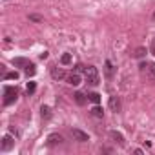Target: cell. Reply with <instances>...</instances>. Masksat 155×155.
Listing matches in <instances>:
<instances>
[{
    "label": "cell",
    "instance_id": "cell-1",
    "mask_svg": "<svg viewBox=\"0 0 155 155\" xmlns=\"http://www.w3.org/2000/svg\"><path fill=\"white\" fill-rule=\"evenodd\" d=\"M84 75H86V82H88L90 86H99L101 75H99V71H97L95 66H88V68L84 69Z\"/></svg>",
    "mask_w": 155,
    "mask_h": 155
},
{
    "label": "cell",
    "instance_id": "cell-2",
    "mask_svg": "<svg viewBox=\"0 0 155 155\" xmlns=\"http://www.w3.org/2000/svg\"><path fill=\"white\" fill-rule=\"evenodd\" d=\"M18 99V90L15 86H6L4 88V106H11Z\"/></svg>",
    "mask_w": 155,
    "mask_h": 155
},
{
    "label": "cell",
    "instance_id": "cell-3",
    "mask_svg": "<svg viewBox=\"0 0 155 155\" xmlns=\"http://www.w3.org/2000/svg\"><path fill=\"white\" fill-rule=\"evenodd\" d=\"M71 135H73L75 140H79V142H88V140H90V135H88L86 131L79 130V128H73V130H71Z\"/></svg>",
    "mask_w": 155,
    "mask_h": 155
},
{
    "label": "cell",
    "instance_id": "cell-4",
    "mask_svg": "<svg viewBox=\"0 0 155 155\" xmlns=\"http://www.w3.org/2000/svg\"><path fill=\"white\" fill-rule=\"evenodd\" d=\"M13 146H15V139L11 135H4L2 137V144H0V150H2V151H9Z\"/></svg>",
    "mask_w": 155,
    "mask_h": 155
},
{
    "label": "cell",
    "instance_id": "cell-5",
    "mask_svg": "<svg viewBox=\"0 0 155 155\" xmlns=\"http://www.w3.org/2000/svg\"><path fill=\"white\" fill-rule=\"evenodd\" d=\"M110 110L111 111H115V113H119L120 111V99L117 97V95H113V97H110Z\"/></svg>",
    "mask_w": 155,
    "mask_h": 155
},
{
    "label": "cell",
    "instance_id": "cell-6",
    "mask_svg": "<svg viewBox=\"0 0 155 155\" xmlns=\"http://www.w3.org/2000/svg\"><path fill=\"white\" fill-rule=\"evenodd\" d=\"M51 77L55 81H62V79H66V71L62 69V68H51Z\"/></svg>",
    "mask_w": 155,
    "mask_h": 155
},
{
    "label": "cell",
    "instance_id": "cell-7",
    "mask_svg": "<svg viewBox=\"0 0 155 155\" xmlns=\"http://www.w3.org/2000/svg\"><path fill=\"white\" fill-rule=\"evenodd\" d=\"M68 82H69L71 86H79V84H81V75L77 73V71H73L71 75H68Z\"/></svg>",
    "mask_w": 155,
    "mask_h": 155
},
{
    "label": "cell",
    "instance_id": "cell-8",
    "mask_svg": "<svg viewBox=\"0 0 155 155\" xmlns=\"http://www.w3.org/2000/svg\"><path fill=\"white\" fill-rule=\"evenodd\" d=\"M64 139H62V135H58V133H51L49 137H48V144L49 146H55V144H60Z\"/></svg>",
    "mask_w": 155,
    "mask_h": 155
},
{
    "label": "cell",
    "instance_id": "cell-9",
    "mask_svg": "<svg viewBox=\"0 0 155 155\" xmlns=\"http://www.w3.org/2000/svg\"><path fill=\"white\" fill-rule=\"evenodd\" d=\"M13 66L15 68H28L29 66V60L28 58H22V57H17V58H13Z\"/></svg>",
    "mask_w": 155,
    "mask_h": 155
},
{
    "label": "cell",
    "instance_id": "cell-10",
    "mask_svg": "<svg viewBox=\"0 0 155 155\" xmlns=\"http://www.w3.org/2000/svg\"><path fill=\"white\" fill-rule=\"evenodd\" d=\"M110 137H111L119 146H124V137H122V133H119V131L113 130V131H110Z\"/></svg>",
    "mask_w": 155,
    "mask_h": 155
},
{
    "label": "cell",
    "instance_id": "cell-11",
    "mask_svg": "<svg viewBox=\"0 0 155 155\" xmlns=\"http://www.w3.org/2000/svg\"><path fill=\"white\" fill-rule=\"evenodd\" d=\"M104 73H106V77H108V79H113L115 68H113V64H111L110 60H106V64H104Z\"/></svg>",
    "mask_w": 155,
    "mask_h": 155
},
{
    "label": "cell",
    "instance_id": "cell-12",
    "mask_svg": "<svg viewBox=\"0 0 155 155\" xmlns=\"http://www.w3.org/2000/svg\"><path fill=\"white\" fill-rule=\"evenodd\" d=\"M73 97H75V102L79 104V106H84V104H86V101H88V99H86V95H84L82 91H77Z\"/></svg>",
    "mask_w": 155,
    "mask_h": 155
},
{
    "label": "cell",
    "instance_id": "cell-13",
    "mask_svg": "<svg viewBox=\"0 0 155 155\" xmlns=\"http://www.w3.org/2000/svg\"><path fill=\"white\" fill-rule=\"evenodd\" d=\"M91 115H93V117H99V119H101V117L104 115V111H102V108H101L99 104H95V106L91 108Z\"/></svg>",
    "mask_w": 155,
    "mask_h": 155
},
{
    "label": "cell",
    "instance_id": "cell-14",
    "mask_svg": "<svg viewBox=\"0 0 155 155\" xmlns=\"http://www.w3.org/2000/svg\"><path fill=\"white\" fill-rule=\"evenodd\" d=\"M18 79V71H8L4 75V81H17Z\"/></svg>",
    "mask_w": 155,
    "mask_h": 155
},
{
    "label": "cell",
    "instance_id": "cell-15",
    "mask_svg": "<svg viewBox=\"0 0 155 155\" xmlns=\"http://www.w3.org/2000/svg\"><path fill=\"white\" fill-rule=\"evenodd\" d=\"M40 115H42V119L48 120V119H51V110H49L48 106H42V108H40Z\"/></svg>",
    "mask_w": 155,
    "mask_h": 155
},
{
    "label": "cell",
    "instance_id": "cell-16",
    "mask_svg": "<svg viewBox=\"0 0 155 155\" xmlns=\"http://www.w3.org/2000/svg\"><path fill=\"white\" fill-rule=\"evenodd\" d=\"M60 62H62L64 66H68V64H71V55H69V53H64V55L60 57Z\"/></svg>",
    "mask_w": 155,
    "mask_h": 155
},
{
    "label": "cell",
    "instance_id": "cell-17",
    "mask_svg": "<svg viewBox=\"0 0 155 155\" xmlns=\"http://www.w3.org/2000/svg\"><path fill=\"white\" fill-rule=\"evenodd\" d=\"M88 99H90L93 104H99V102H101V95H99V93H90Z\"/></svg>",
    "mask_w": 155,
    "mask_h": 155
},
{
    "label": "cell",
    "instance_id": "cell-18",
    "mask_svg": "<svg viewBox=\"0 0 155 155\" xmlns=\"http://www.w3.org/2000/svg\"><path fill=\"white\" fill-rule=\"evenodd\" d=\"M35 90H37V84H35V82H28V88H26L28 95H33V93H35Z\"/></svg>",
    "mask_w": 155,
    "mask_h": 155
},
{
    "label": "cell",
    "instance_id": "cell-19",
    "mask_svg": "<svg viewBox=\"0 0 155 155\" xmlns=\"http://www.w3.org/2000/svg\"><path fill=\"white\" fill-rule=\"evenodd\" d=\"M144 55H146V48H137V49H135V57H137V58H142Z\"/></svg>",
    "mask_w": 155,
    "mask_h": 155
},
{
    "label": "cell",
    "instance_id": "cell-20",
    "mask_svg": "<svg viewBox=\"0 0 155 155\" xmlns=\"http://www.w3.org/2000/svg\"><path fill=\"white\" fill-rule=\"evenodd\" d=\"M35 73H37V69H35V66H33V64H29V66L26 68V75H28V77H33Z\"/></svg>",
    "mask_w": 155,
    "mask_h": 155
},
{
    "label": "cell",
    "instance_id": "cell-21",
    "mask_svg": "<svg viewBox=\"0 0 155 155\" xmlns=\"http://www.w3.org/2000/svg\"><path fill=\"white\" fill-rule=\"evenodd\" d=\"M29 20H33V22H42L44 18H42L40 15H29Z\"/></svg>",
    "mask_w": 155,
    "mask_h": 155
},
{
    "label": "cell",
    "instance_id": "cell-22",
    "mask_svg": "<svg viewBox=\"0 0 155 155\" xmlns=\"http://www.w3.org/2000/svg\"><path fill=\"white\" fill-rule=\"evenodd\" d=\"M148 71H150V75H151V77H155V62H151V64L148 66Z\"/></svg>",
    "mask_w": 155,
    "mask_h": 155
},
{
    "label": "cell",
    "instance_id": "cell-23",
    "mask_svg": "<svg viewBox=\"0 0 155 155\" xmlns=\"http://www.w3.org/2000/svg\"><path fill=\"white\" fill-rule=\"evenodd\" d=\"M150 49H151V53H153V55H155V38H153V40H151V48H150Z\"/></svg>",
    "mask_w": 155,
    "mask_h": 155
},
{
    "label": "cell",
    "instance_id": "cell-24",
    "mask_svg": "<svg viewBox=\"0 0 155 155\" xmlns=\"http://www.w3.org/2000/svg\"><path fill=\"white\" fill-rule=\"evenodd\" d=\"M40 58H42V60H46V58H48V51H44V53H40Z\"/></svg>",
    "mask_w": 155,
    "mask_h": 155
},
{
    "label": "cell",
    "instance_id": "cell-25",
    "mask_svg": "<svg viewBox=\"0 0 155 155\" xmlns=\"http://www.w3.org/2000/svg\"><path fill=\"white\" fill-rule=\"evenodd\" d=\"M148 66H150L148 62H142V64H140V69H148Z\"/></svg>",
    "mask_w": 155,
    "mask_h": 155
}]
</instances>
